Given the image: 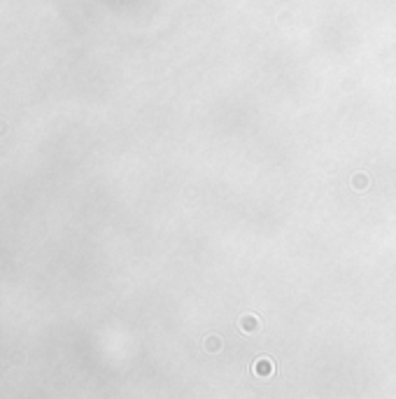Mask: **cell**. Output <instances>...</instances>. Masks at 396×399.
<instances>
[{"instance_id": "cell-1", "label": "cell", "mask_w": 396, "mask_h": 399, "mask_svg": "<svg viewBox=\"0 0 396 399\" xmlns=\"http://www.w3.org/2000/svg\"><path fill=\"white\" fill-rule=\"evenodd\" d=\"M254 371L259 373V376H271V373H273V364H271V360H259V362L254 364Z\"/></svg>"}]
</instances>
